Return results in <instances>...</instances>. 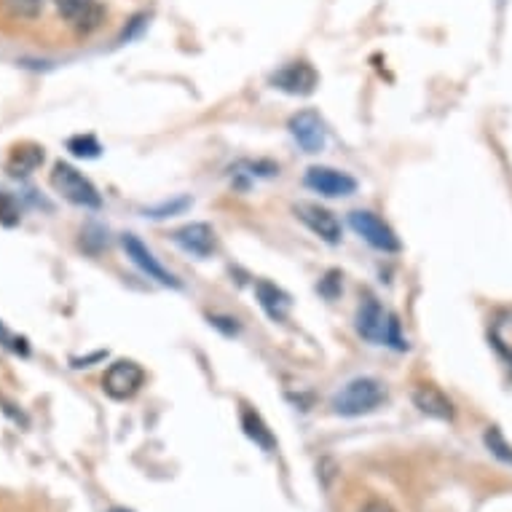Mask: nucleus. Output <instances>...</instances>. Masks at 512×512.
Listing matches in <instances>:
<instances>
[{"instance_id":"f257e3e1","label":"nucleus","mask_w":512,"mask_h":512,"mask_svg":"<svg viewBox=\"0 0 512 512\" xmlns=\"http://www.w3.org/2000/svg\"><path fill=\"white\" fill-rule=\"evenodd\" d=\"M357 333L370 344H389L395 349H408V341L400 336V322L395 314L384 311V306L376 298H365L357 309Z\"/></svg>"},{"instance_id":"f03ea898","label":"nucleus","mask_w":512,"mask_h":512,"mask_svg":"<svg viewBox=\"0 0 512 512\" xmlns=\"http://www.w3.org/2000/svg\"><path fill=\"white\" fill-rule=\"evenodd\" d=\"M387 400V389L381 387V381L376 378H354L349 384L338 389L336 395H333V411L338 416H365V413H373L378 405Z\"/></svg>"},{"instance_id":"7ed1b4c3","label":"nucleus","mask_w":512,"mask_h":512,"mask_svg":"<svg viewBox=\"0 0 512 512\" xmlns=\"http://www.w3.org/2000/svg\"><path fill=\"white\" fill-rule=\"evenodd\" d=\"M51 185L62 199H68L70 204L76 207H84V210H100L102 199L97 194V188L92 185L89 177H84L76 167H70L65 161L54 164V172H51Z\"/></svg>"},{"instance_id":"20e7f679","label":"nucleus","mask_w":512,"mask_h":512,"mask_svg":"<svg viewBox=\"0 0 512 512\" xmlns=\"http://www.w3.org/2000/svg\"><path fill=\"white\" fill-rule=\"evenodd\" d=\"M145 384V370L135 360H116L102 376V389L113 400H129Z\"/></svg>"},{"instance_id":"39448f33","label":"nucleus","mask_w":512,"mask_h":512,"mask_svg":"<svg viewBox=\"0 0 512 512\" xmlns=\"http://www.w3.org/2000/svg\"><path fill=\"white\" fill-rule=\"evenodd\" d=\"M349 223H352L354 234L362 236L370 247H376L381 252H397L400 250V239L392 228L378 218L376 212L368 210H357L349 215Z\"/></svg>"},{"instance_id":"423d86ee","label":"nucleus","mask_w":512,"mask_h":512,"mask_svg":"<svg viewBox=\"0 0 512 512\" xmlns=\"http://www.w3.org/2000/svg\"><path fill=\"white\" fill-rule=\"evenodd\" d=\"M290 135L295 137V143L301 145L306 153H319L328 143L325 121L314 110H301V113H295L290 118Z\"/></svg>"},{"instance_id":"0eeeda50","label":"nucleus","mask_w":512,"mask_h":512,"mask_svg":"<svg viewBox=\"0 0 512 512\" xmlns=\"http://www.w3.org/2000/svg\"><path fill=\"white\" fill-rule=\"evenodd\" d=\"M306 185H309L311 191H317L319 196H328V199L352 196L357 191V180L333 167H309Z\"/></svg>"},{"instance_id":"6e6552de","label":"nucleus","mask_w":512,"mask_h":512,"mask_svg":"<svg viewBox=\"0 0 512 512\" xmlns=\"http://www.w3.org/2000/svg\"><path fill=\"white\" fill-rule=\"evenodd\" d=\"M121 244H124L126 258L135 263L137 269L143 271V274H148V279H153V282H159V285L164 287H180V282H177V279L172 277V274H169L159 261H156V255H153V252L148 250V247H145L135 234H126L124 239H121Z\"/></svg>"},{"instance_id":"1a4fd4ad","label":"nucleus","mask_w":512,"mask_h":512,"mask_svg":"<svg viewBox=\"0 0 512 512\" xmlns=\"http://www.w3.org/2000/svg\"><path fill=\"white\" fill-rule=\"evenodd\" d=\"M295 215L303 226L309 228L311 234H317L322 242L338 244L341 242V223L330 210L319 207V204H295Z\"/></svg>"},{"instance_id":"9d476101","label":"nucleus","mask_w":512,"mask_h":512,"mask_svg":"<svg viewBox=\"0 0 512 512\" xmlns=\"http://www.w3.org/2000/svg\"><path fill=\"white\" fill-rule=\"evenodd\" d=\"M271 84L282 89L287 94H295V97H306L317 89L319 76L317 70L311 68L309 62H293V65H287L279 73L271 76Z\"/></svg>"},{"instance_id":"9b49d317","label":"nucleus","mask_w":512,"mask_h":512,"mask_svg":"<svg viewBox=\"0 0 512 512\" xmlns=\"http://www.w3.org/2000/svg\"><path fill=\"white\" fill-rule=\"evenodd\" d=\"M57 11L76 33H92L105 14L97 0H57Z\"/></svg>"},{"instance_id":"f8f14e48","label":"nucleus","mask_w":512,"mask_h":512,"mask_svg":"<svg viewBox=\"0 0 512 512\" xmlns=\"http://www.w3.org/2000/svg\"><path fill=\"white\" fill-rule=\"evenodd\" d=\"M175 242L183 247L185 252L191 255H199V258H210L218 242H215V231H212L207 223H188V226L177 228Z\"/></svg>"},{"instance_id":"ddd939ff","label":"nucleus","mask_w":512,"mask_h":512,"mask_svg":"<svg viewBox=\"0 0 512 512\" xmlns=\"http://www.w3.org/2000/svg\"><path fill=\"white\" fill-rule=\"evenodd\" d=\"M413 403H416V408H419L421 413H427L432 419L454 421V403H451L440 389L432 387V384H421V387H416V392H413Z\"/></svg>"},{"instance_id":"4468645a","label":"nucleus","mask_w":512,"mask_h":512,"mask_svg":"<svg viewBox=\"0 0 512 512\" xmlns=\"http://www.w3.org/2000/svg\"><path fill=\"white\" fill-rule=\"evenodd\" d=\"M255 293H258V301L266 309L271 319H285L287 311H290V295L285 290H279L277 285H271V282H258L255 285Z\"/></svg>"},{"instance_id":"2eb2a0df","label":"nucleus","mask_w":512,"mask_h":512,"mask_svg":"<svg viewBox=\"0 0 512 512\" xmlns=\"http://www.w3.org/2000/svg\"><path fill=\"white\" fill-rule=\"evenodd\" d=\"M242 429L244 435L250 437L255 445H261L263 451H274L277 448V437L271 435V429L266 427L261 413H255L252 408H242Z\"/></svg>"},{"instance_id":"dca6fc26","label":"nucleus","mask_w":512,"mask_h":512,"mask_svg":"<svg viewBox=\"0 0 512 512\" xmlns=\"http://www.w3.org/2000/svg\"><path fill=\"white\" fill-rule=\"evenodd\" d=\"M41 161H43V148H38V145H22V148H14L9 161L11 175H30Z\"/></svg>"},{"instance_id":"f3484780","label":"nucleus","mask_w":512,"mask_h":512,"mask_svg":"<svg viewBox=\"0 0 512 512\" xmlns=\"http://www.w3.org/2000/svg\"><path fill=\"white\" fill-rule=\"evenodd\" d=\"M68 151L73 153V156H78V159H97L102 148L92 135H78V137H70Z\"/></svg>"},{"instance_id":"a211bd4d","label":"nucleus","mask_w":512,"mask_h":512,"mask_svg":"<svg viewBox=\"0 0 512 512\" xmlns=\"http://www.w3.org/2000/svg\"><path fill=\"white\" fill-rule=\"evenodd\" d=\"M483 440H486V448H488V451H491V454L496 456V459H502L504 464H512V445L507 443V440H504L499 429H496V427L488 429Z\"/></svg>"},{"instance_id":"6ab92c4d","label":"nucleus","mask_w":512,"mask_h":512,"mask_svg":"<svg viewBox=\"0 0 512 512\" xmlns=\"http://www.w3.org/2000/svg\"><path fill=\"white\" fill-rule=\"evenodd\" d=\"M3 3H6V9H9L11 14H17V17H35L43 6V0H3Z\"/></svg>"},{"instance_id":"aec40b11","label":"nucleus","mask_w":512,"mask_h":512,"mask_svg":"<svg viewBox=\"0 0 512 512\" xmlns=\"http://www.w3.org/2000/svg\"><path fill=\"white\" fill-rule=\"evenodd\" d=\"M0 344H3V346H9L11 352H22V354H27L25 341H22V338H14V336H11L9 328H6V325H3V322H0Z\"/></svg>"},{"instance_id":"412c9836","label":"nucleus","mask_w":512,"mask_h":512,"mask_svg":"<svg viewBox=\"0 0 512 512\" xmlns=\"http://www.w3.org/2000/svg\"><path fill=\"white\" fill-rule=\"evenodd\" d=\"M362 512H397L395 507H389L387 502H381V499H373V502H368L365 507H362Z\"/></svg>"},{"instance_id":"4be33fe9","label":"nucleus","mask_w":512,"mask_h":512,"mask_svg":"<svg viewBox=\"0 0 512 512\" xmlns=\"http://www.w3.org/2000/svg\"><path fill=\"white\" fill-rule=\"evenodd\" d=\"M108 512H132V510H126V507H113V510H108Z\"/></svg>"}]
</instances>
